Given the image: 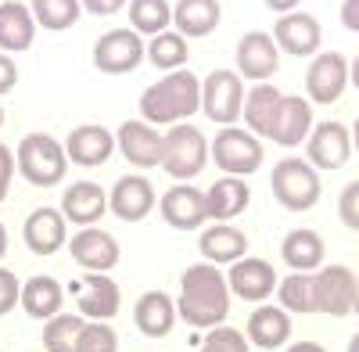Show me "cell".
Wrapping results in <instances>:
<instances>
[{
	"mask_svg": "<svg viewBox=\"0 0 359 352\" xmlns=\"http://www.w3.org/2000/svg\"><path fill=\"white\" fill-rule=\"evenodd\" d=\"M176 313L191 327H205V331L219 327L230 313L226 273L219 266H212V262H194V266H187L184 277H180Z\"/></svg>",
	"mask_w": 359,
	"mask_h": 352,
	"instance_id": "cell-1",
	"label": "cell"
},
{
	"mask_svg": "<svg viewBox=\"0 0 359 352\" xmlns=\"http://www.w3.org/2000/svg\"><path fill=\"white\" fill-rule=\"evenodd\" d=\"M201 108V83L194 72L180 69L172 76H162L140 94V115L147 126H176L187 123Z\"/></svg>",
	"mask_w": 359,
	"mask_h": 352,
	"instance_id": "cell-2",
	"label": "cell"
},
{
	"mask_svg": "<svg viewBox=\"0 0 359 352\" xmlns=\"http://www.w3.org/2000/svg\"><path fill=\"white\" fill-rule=\"evenodd\" d=\"M15 169L33 187H54V184H62L69 158H65V148L50 133H29L22 137L18 151H15Z\"/></svg>",
	"mask_w": 359,
	"mask_h": 352,
	"instance_id": "cell-3",
	"label": "cell"
},
{
	"mask_svg": "<svg viewBox=\"0 0 359 352\" xmlns=\"http://www.w3.org/2000/svg\"><path fill=\"white\" fill-rule=\"evenodd\" d=\"M208 162V140L198 126L176 123L162 133V169L172 180H194Z\"/></svg>",
	"mask_w": 359,
	"mask_h": 352,
	"instance_id": "cell-4",
	"label": "cell"
},
{
	"mask_svg": "<svg viewBox=\"0 0 359 352\" xmlns=\"http://www.w3.org/2000/svg\"><path fill=\"white\" fill-rule=\"evenodd\" d=\"M269 187H273V194H277V201L284 205V209L302 212V209H313L316 198H320V176L302 158H284V162L273 165Z\"/></svg>",
	"mask_w": 359,
	"mask_h": 352,
	"instance_id": "cell-5",
	"label": "cell"
},
{
	"mask_svg": "<svg viewBox=\"0 0 359 352\" xmlns=\"http://www.w3.org/2000/svg\"><path fill=\"white\" fill-rule=\"evenodd\" d=\"M208 155H212V162L226 172V176H245L255 172L262 165V140L255 133H245L237 126H223L216 133V140L208 144Z\"/></svg>",
	"mask_w": 359,
	"mask_h": 352,
	"instance_id": "cell-6",
	"label": "cell"
},
{
	"mask_svg": "<svg viewBox=\"0 0 359 352\" xmlns=\"http://www.w3.org/2000/svg\"><path fill=\"white\" fill-rule=\"evenodd\" d=\"M201 108L212 123L219 126H233L241 119V108H245V83L237 72L230 69H216L208 72L201 83Z\"/></svg>",
	"mask_w": 359,
	"mask_h": 352,
	"instance_id": "cell-7",
	"label": "cell"
},
{
	"mask_svg": "<svg viewBox=\"0 0 359 352\" xmlns=\"http://www.w3.org/2000/svg\"><path fill=\"white\" fill-rule=\"evenodd\" d=\"M144 36H137L133 29H108V33L94 43V65L97 72L123 76L133 72L144 62Z\"/></svg>",
	"mask_w": 359,
	"mask_h": 352,
	"instance_id": "cell-8",
	"label": "cell"
},
{
	"mask_svg": "<svg viewBox=\"0 0 359 352\" xmlns=\"http://www.w3.org/2000/svg\"><path fill=\"white\" fill-rule=\"evenodd\" d=\"M355 302V273L348 266H323L320 273H313V313H327V316H345L352 313Z\"/></svg>",
	"mask_w": 359,
	"mask_h": 352,
	"instance_id": "cell-9",
	"label": "cell"
},
{
	"mask_svg": "<svg viewBox=\"0 0 359 352\" xmlns=\"http://www.w3.org/2000/svg\"><path fill=\"white\" fill-rule=\"evenodd\" d=\"M309 165L316 169H341L352 155V133L338 119H327L309 130Z\"/></svg>",
	"mask_w": 359,
	"mask_h": 352,
	"instance_id": "cell-10",
	"label": "cell"
},
{
	"mask_svg": "<svg viewBox=\"0 0 359 352\" xmlns=\"http://www.w3.org/2000/svg\"><path fill=\"white\" fill-rule=\"evenodd\" d=\"M345 83H348V62H345V54L338 50H323L313 57V65L306 72V90L316 104H331L341 97L345 90Z\"/></svg>",
	"mask_w": 359,
	"mask_h": 352,
	"instance_id": "cell-11",
	"label": "cell"
},
{
	"mask_svg": "<svg viewBox=\"0 0 359 352\" xmlns=\"http://www.w3.org/2000/svg\"><path fill=\"white\" fill-rule=\"evenodd\" d=\"M226 287L233 291L237 299H245V302H262L266 295H273V287H277V270L269 266L266 259L245 255V259H237L233 266H230Z\"/></svg>",
	"mask_w": 359,
	"mask_h": 352,
	"instance_id": "cell-12",
	"label": "cell"
},
{
	"mask_svg": "<svg viewBox=\"0 0 359 352\" xmlns=\"http://www.w3.org/2000/svg\"><path fill=\"white\" fill-rule=\"evenodd\" d=\"M277 62H280V50H277L273 36L262 33V29H252V33H245L241 43H237V76L266 83L277 72Z\"/></svg>",
	"mask_w": 359,
	"mask_h": 352,
	"instance_id": "cell-13",
	"label": "cell"
},
{
	"mask_svg": "<svg viewBox=\"0 0 359 352\" xmlns=\"http://www.w3.org/2000/svg\"><path fill=\"white\" fill-rule=\"evenodd\" d=\"M69 252H72V259L79 262L83 270H90V273H108L115 262H118V241L111 238L108 230H101V226H83L76 238L69 241Z\"/></svg>",
	"mask_w": 359,
	"mask_h": 352,
	"instance_id": "cell-14",
	"label": "cell"
},
{
	"mask_svg": "<svg viewBox=\"0 0 359 352\" xmlns=\"http://www.w3.org/2000/svg\"><path fill=\"white\" fill-rule=\"evenodd\" d=\"M72 295H76V306H79V316H90L104 324L108 316L118 313V284L104 273H86L72 284Z\"/></svg>",
	"mask_w": 359,
	"mask_h": 352,
	"instance_id": "cell-15",
	"label": "cell"
},
{
	"mask_svg": "<svg viewBox=\"0 0 359 352\" xmlns=\"http://www.w3.org/2000/svg\"><path fill=\"white\" fill-rule=\"evenodd\" d=\"M108 209L118 219H126V223L144 219L147 212L155 209V187H151V180H147V176H137V172L118 176L111 194H108Z\"/></svg>",
	"mask_w": 359,
	"mask_h": 352,
	"instance_id": "cell-16",
	"label": "cell"
},
{
	"mask_svg": "<svg viewBox=\"0 0 359 352\" xmlns=\"http://www.w3.org/2000/svg\"><path fill=\"white\" fill-rule=\"evenodd\" d=\"M118 151L137 169L162 165V133L155 126H147L144 119H130L118 126Z\"/></svg>",
	"mask_w": 359,
	"mask_h": 352,
	"instance_id": "cell-17",
	"label": "cell"
},
{
	"mask_svg": "<svg viewBox=\"0 0 359 352\" xmlns=\"http://www.w3.org/2000/svg\"><path fill=\"white\" fill-rule=\"evenodd\" d=\"M22 238H25V248L36 252V255H50L65 245V216L62 209H33L22 223Z\"/></svg>",
	"mask_w": 359,
	"mask_h": 352,
	"instance_id": "cell-18",
	"label": "cell"
},
{
	"mask_svg": "<svg viewBox=\"0 0 359 352\" xmlns=\"http://www.w3.org/2000/svg\"><path fill=\"white\" fill-rule=\"evenodd\" d=\"M115 151V137L104 130V126H94V123H86V126H76L65 140V158L72 165H104Z\"/></svg>",
	"mask_w": 359,
	"mask_h": 352,
	"instance_id": "cell-19",
	"label": "cell"
},
{
	"mask_svg": "<svg viewBox=\"0 0 359 352\" xmlns=\"http://www.w3.org/2000/svg\"><path fill=\"white\" fill-rule=\"evenodd\" d=\"M320 40H323V29H320V22L313 18V15H306V11H291V15H284V18H277V25H273V43H277V50L284 47L287 54H313L316 47H320Z\"/></svg>",
	"mask_w": 359,
	"mask_h": 352,
	"instance_id": "cell-20",
	"label": "cell"
},
{
	"mask_svg": "<svg viewBox=\"0 0 359 352\" xmlns=\"http://www.w3.org/2000/svg\"><path fill=\"white\" fill-rule=\"evenodd\" d=\"M280 104H284V94L277 90L273 83H255L252 90L245 94V123L252 133H262V137H273L277 130V119H280Z\"/></svg>",
	"mask_w": 359,
	"mask_h": 352,
	"instance_id": "cell-21",
	"label": "cell"
},
{
	"mask_svg": "<svg viewBox=\"0 0 359 352\" xmlns=\"http://www.w3.org/2000/svg\"><path fill=\"white\" fill-rule=\"evenodd\" d=\"M104 212H108V194L94 180H79V184H72L62 194V216H65V223L72 219L79 226H94Z\"/></svg>",
	"mask_w": 359,
	"mask_h": 352,
	"instance_id": "cell-22",
	"label": "cell"
},
{
	"mask_svg": "<svg viewBox=\"0 0 359 352\" xmlns=\"http://www.w3.org/2000/svg\"><path fill=\"white\" fill-rule=\"evenodd\" d=\"M162 216L176 230H198L208 219L205 216V191H198L191 184H176L162 198Z\"/></svg>",
	"mask_w": 359,
	"mask_h": 352,
	"instance_id": "cell-23",
	"label": "cell"
},
{
	"mask_svg": "<svg viewBox=\"0 0 359 352\" xmlns=\"http://www.w3.org/2000/svg\"><path fill=\"white\" fill-rule=\"evenodd\" d=\"M133 324L147 338H165L176 324V302L165 291H144L133 306Z\"/></svg>",
	"mask_w": 359,
	"mask_h": 352,
	"instance_id": "cell-24",
	"label": "cell"
},
{
	"mask_svg": "<svg viewBox=\"0 0 359 352\" xmlns=\"http://www.w3.org/2000/svg\"><path fill=\"white\" fill-rule=\"evenodd\" d=\"M205 262H212V266H223V262H233L237 259H245L248 252V238H245V230H237L230 223H216V226H205L201 230V241H198Z\"/></svg>",
	"mask_w": 359,
	"mask_h": 352,
	"instance_id": "cell-25",
	"label": "cell"
},
{
	"mask_svg": "<svg viewBox=\"0 0 359 352\" xmlns=\"http://www.w3.org/2000/svg\"><path fill=\"white\" fill-rule=\"evenodd\" d=\"M248 184L241 176H223L205 191V216L208 219H233L248 209Z\"/></svg>",
	"mask_w": 359,
	"mask_h": 352,
	"instance_id": "cell-26",
	"label": "cell"
},
{
	"mask_svg": "<svg viewBox=\"0 0 359 352\" xmlns=\"http://www.w3.org/2000/svg\"><path fill=\"white\" fill-rule=\"evenodd\" d=\"M280 255L294 273H313L320 262H323V238L309 226H294L284 233L280 241Z\"/></svg>",
	"mask_w": 359,
	"mask_h": 352,
	"instance_id": "cell-27",
	"label": "cell"
},
{
	"mask_svg": "<svg viewBox=\"0 0 359 352\" xmlns=\"http://www.w3.org/2000/svg\"><path fill=\"white\" fill-rule=\"evenodd\" d=\"M33 33H36L33 11L22 0H4L0 4V47H4V54L33 47Z\"/></svg>",
	"mask_w": 359,
	"mask_h": 352,
	"instance_id": "cell-28",
	"label": "cell"
},
{
	"mask_svg": "<svg viewBox=\"0 0 359 352\" xmlns=\"http://www.w3.org/2000/svg\"><path fill=\"white\" fill-rule=\"evenodd\" d=\"M219 0H176V11H172V22H176V33L191 40V36H208L212 29L219 25Z\"/></svg>",
	"mask_w": 359,
	"mask_h": 352,
	"instance_id": "cell-29",
	"label": "cell"
},
{
	"mask_svg": "<svg viewBox=\"0 0 359 352\" xmlns=\"http://www.w3.org/2000/svg\"><path fill=\"white\" fill-rule=\"evenodd\" d=\"M62 284H57L54 277H47V273H40V277H29L25 284H22V295H18V302H22V309L33 316V320H50V316H57L62 313Z\"/></svg>",
	"mask_w": 359,
	"mask_h": 352,
	"instance_id": "cell-30",
	"label": "cell"
},
{
	"mask_svg": "<svg viewBox=\"0 0 359 352\" xmlns=\"http://www.w3.org/2000/svg\"><path fill=\"white\" fill-rule=\"evenodd\" d=\"M291 338V316L280 306H259L248 316V341L259 348H280Z\"/></svg>",
	"mask_w": 359,
	"mask_h": 352,
	"instance_id": "cell-31",
	"label": "cell"
},
{
	"mask_svg": "<svg viewBox=\"0 0 359 352\" xmlns=\"http://www.w3.org/2000/svg\"><path fill=\"white\" fill-rule=\"evenodd\" d=\"M313 130V104L306 97H287L284 94V104H280V119H277V130H273V140L284 144V148H294L302 144Z\"/></svg>",
	"mask_w": 359,
	"mask_h": 352,
	"instance_id": "cell-32",
	"label": "cell"
},
{
	"mask_svg": "<svg viewBox=\"0 0 359 352\" xmlns=\"http://www.w3.org/2000/svg\"><path fill=\"white\" fill-rule=\"evenodd\" d=\"M130 29L137 36H158L172 22L169 0H130Z\"/></svg>",
	"mask_w": 359,
	"mask_h": 352,
	"instance_id": "cell-33",
	"label": "cell"
},
{
	"mask_svg": "<svg viewBox=\"0 0 359 352\" xmlns=\"http://www.w3.org/2000/svg\"><path fill=\"white\" fill-rule=\"evenodd\" d=\"M144 54H147V62H151L155 69H162V72H180L191 50H187V40L180 36L176 29H165V33L151 36V43L144 47Z\"/></svg>",
	"mask_w": 359,
	"mask_h": 352,
	"instance_id": "cell-34",
	"label": "cell"
},
{
	"mask_svg": "<svg viewBox=\"0 0 359 352\" xmlns=\"http://www.w3.org/2000/svg\"><path fill=\"white\" fill-rule=\"evenodd\" d=\"M86 327L79 313H57L43 324V348L47 352H76V341Z\"/></svg>",
	"mask_w": 359,
	"mask_h": 352,
	"instance_id": "cell-35",
	"label": "cell"
},
{
	"mask_svg": "<svg viewBox=\"0 0 359 352\" xmlns=\"http://www.w3.org/2000/svg\"><path fill=\"white\" fill-rule=\"evenodd\" d=\"M284 313H313V273H291L277 284Z\"/></svg>",
	"mask_w": 359,
	"mask_h": 352,
	"instance_id": "cell-36",
	"label": "cell"
},
{
	"mask_svg": "<svg viewBox=\"0 0 359 352\" xmlns=\"http://www.w3.org/2000/svg\"><path fill=\"white\" fill-rule=\"evenodd\" d=\"M33 15L43 29H72L79 18V0H33Z\"/></svg>",
	"mask_w": 359,
	"mask_h": 352,
	"instance_id": "cell-37",
	"label": "cell"
},
{
	"mask_svg": "<svg viewBox=\"0 0 359 352\" xmlns=\"http://www.w3.org/2000/svg\"><path fill=\"white\" fill-rule=\"evenodd\" d=\"M76 352H118V334L108 324H86L76 341Z\"/></svg>",
	"mask_w": 359,
	"mask_h": 352,
	"instance_id": "cell-38",
	"label": "cell"
},
{
	"mask_svg": "<svg viewBox=\"0 0 359 352\" xmlns=\"http://www.w3.org/2000/svg\"><path fill=\"white\" fill-rule=\"evenodd\" d=\"M201 352H248V338L237 331V327L219 324V327H212V331L205 334Z\"/></svg>",
	"mask_w": 359,
	"mask_h": 352,
	"instance_id": "cell-39",
	"label": "cell"
},
{
	"mask_svg": "<svg viewBox=\"0 0 359 352\" xmlns=\"http://www.w3.org/2000/svg\"><path fill=\"white\" fill-rule=\"evenodd\" d=\"M338 216L345 219V226L359 230V180H352V184L341 191V198H338Z\"/></svg>",
	"mask_w": 359,
	"mask_h": 352,
	"instance_id": "cell-40",
	"label": "cell"
},
{
	"mask_svg": "<svg viewBox=\"0 0 359 352\" xmlns=\"http://www.w3.org/2000/svg\"><path fill=\"white\" fill-rule=\"evenodd\" d=\"M18 295H22V284L11 270L0 266V316H8L15 306H18Z\"/></svg>",
	"mask_w": 359,
	"mask_h": 352,
	"instance_id": "cell-41",
	"label": "cell"
},
{
	"mask_svg": "<svg viewBox=\"0 0 359 352\" xmlns=\"http://www.w3.org/2000/svg\"><path fill=\"white\" fill-rule=\"evenodd\" d=\"M11 176H15V151L8 144H0V201L8 198L11 191Z\"/></svg>",
	"mask_w": 359,
	"mask_h": 352,
	"instance_id": "cell-42",
	"label": "cell"
},
{
	"mask_svg": "<svg viewBox=\"0 0 359 352\" xmlns=\"http://www.w3.org/2000/svg\"><path fill=\"white\" fill-rule=\"evenodd\" d=\"M15 83H18V65L11 62V54L0 50V94L15 90Z\"/></svg>",
	"mask_w": 359,
	"mask_h": 352,
	"instance_id": "cell-43",
	"label": "cell"
},
{
	"mask_svg": "<svg viewBox=\"0 0 359 352\" xmlns=\"http://www.w3.org/2000/svg\"><path fill=\"white\" fill-rule=\"evenodd\" d=\"M130 0H79V8H86L90 15H115L123 11Z\"/></svg>",
	"mask_w": 359,
	"mask_h": 352,
	"instance_id": "cell-44",
	"label": "cell"
},
{
	"mask_svg": "<svg viewBox=\"0 0 359 352\" xmlns=\"http://www.w3.org/2000/svg\"><path fill=\"white\" fill-rule=\"evenodd\" d=\"M341 22H345V29L359 33V0H345L341 4Z\"/></svg>",
	"mask_w": 359,
	"mask_h": 352,
	"instance_id": "cell-45",
	"label": "cell"
},
{
	"mask_svg": "<svg viewBox=\"0 0 359 352\" xmlns=\"http://www.w3.org/2000/svg\"><path fill=\"white\" fill-rule=\"evenodd\" d=\"M298 4H302V0H266V8L269 11H280V15H291Z\"/></svg>",
	"mask_w": 359,
	"mask_h": 352,
	"instance_id": "cell-46",
	"label": "cell"
},
{
	"mask_svg": "<svg viewBox=\"0 0 359 352\" xmlns=\"http://www.w3.org/2000/svg\"><path fill=\"white\" fill-rule=\"evenodd\" d=\"M287 352H327V348H323L320 341H294Z\"/></svg>",
	"mask_w": 359,
	"mask_h": 352,
	"instance_id": "cell-47",
	"label": "cell"
},
{
	"mask_svg": "<svg viewBox=\"0 0 359 352\" xmlns=\"http://www.w3.org/2000/svg\"><path fill=\"white\" fill-rule=\"evenodd\" d=\"M4 252H8V230H4V223H0V259H4Z\"/></svg>",
	"mask_w": 359,
	"mask_h": 352,
	"instance_id": "cell-48",
	"label": "cell"
},
{
	"mask_svg": "<svg viewBox=\"0 0 359 352\" xmlns=\"http://www.w3.org/2000/svg\"><path fill=\"white\" fill-rule=\"evenodd\" d=\"M348 79L359 86V57H355V62H352V69H348Z\"/></svg>",
	"mask_w": 359,
	"mask_h": 352,
	"instance_id": "cell-49",
	"label": "cell"
},
{
	"mask_svg": "<svg viewBox=\"0 0 359 352\" xmlns=\"http://www.w3.org/2000/svg\"><path fill=\"white\" fill-rule=\"evenodd\" d=\"M352 144H355V151H359V119H355V126H352Z\"/></svg>",
	"mask_w": 359,
	"mask_h": 352,
	"instance_id": "cell-50",
	"label": "cell"
},
{
	"mask_svg": "<svg viewBox=\"0 0 359 352\" xmlns=\"http://www.w3.org/2000/svg\"><path fill=\"white\" fill-rule=\"evenodd\" d=\"M348 352H359V334H352V341H348Z\"/></svg>",
	"mask_w": 359,
	"mask_h": 352,
	"instance_id": "cell-51",
	"label": "cell"
},
{
	"mask_svg": "<svg viewBox=\"0 0 359 352\" xmlns=\"http://www.w3.org/2000/svg\"><path fill=\"white\" fill-rule=\"evenodd\" d=\"M352 309L359 313V277H355V302H352Z\"/></svg>",
	"mask_w": 359,
	"mask_h": 352,
	"instance_id": "cell-52",
	"label": "cell"
},
{
	"mask_svg": "<svg viewBox=\"0 0 359 352\" xmlns=\"http://www.w3.org/2000/svg\"><path fill=\"white\" fill-rule=\"evenodd\" d=\"M0 126H4V104H0Z\"/></svg>",
	"mask_w": 359,
	"mask_h": 352,
	"instance_id": "cell-53",
	"label": "cell"
}]
</instances>
